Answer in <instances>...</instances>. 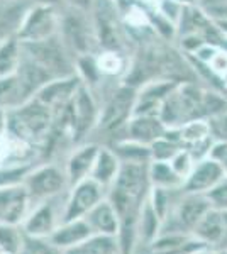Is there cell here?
Returning a JSON list of instances; mask_svg holds the SVG:
<instances>
[{"label": "cell", "instance_id": "cell-1", "mask_svg": "<svg viewBox=\"0 0 227 254\" xmlns=\"http://www.w3.org/2000/svg\"><path fill=\"white\" fill-rule=\"evenodd\" d=\"M53 126H55L53 110L34 97L26 104L9 110V134L7 136L26 142L29 146H34L44 142L51 136Z\"/></svg>", "mask_w": 227, "mask_h": 254}, {"label": "cell", "instance_id": "cell-2", "mask_svg": "<svg viewBox=\"0 0 227 254\" xmlns=\"http://www.w3.org/2000/svg\"><path fill=\"white\" fill-rule=\"evenodd\" d=\"M22 49L55 78L75 75V60L60 34L38 43H22Z\"/></svg>", "mask_w": 227, "mask_h": 254}, {"label": "cell", "instance_id": "cell-3", "mask_svg": "<svg viewBox=\"0 0 227 254\" xmlns=\"http://www.w3.org/2000/svg\"><path fill=\"white\" fill-rule=\"evenodd\" d=\"M24 187H26L32 205L60 196L65 193V190H70L65 168H60L53 163H46L36 168L32 166V170L24 180Z\"/></svg>", "mask_w": 227, "mask_h": 254}, {"label": "cell", "instance_id": "cell-4", "mask_svg": "<svg viewBox=\"0 0 227 254\" xmlns=\"http://www.w3.org/2000/svg\"><path fill=\"white\" fill-rule=\"evenodd\" d=\"M61 17H58L55 5L36 3L24 12L15 34L20 39V43H38V41H44L60 34L58 32Z\"/></svg>", "mask_w": 227, "mask_h": 254}, {"label": "cell", "instance_id": "cell-5", "mask_svg": "<svg viewBox=\"0 0 227 254\" xmlns=\"http://www.w3.org/2000/svg\"><path fill=\"white\" fill-rule=\"evenodd\" d=\"M51 80H55V76L48 69L41 66L39 63H36L31 56H27L22 49V58H20L17 73H15V85L14 92H12L9 110L19 107V105L26 104L27 100L34 98L39 93V90L44 85H48Z\"/></svg>", "mask_w": 227, "mask_h": 254}, {"label": "cell", "instance_id": "cell-6", "mask_svg": "<svg viewBox=\"0 0 227 254\" xmlns=\"http://www.w3.org/2000/svg\"><path fill=\"white\" fill-rule=\"evenodd\" d=\"M63 207L65 200H61V195L32 205L22 222V231L27 237L49 239L58 225L63 222Z\"/></svg>", "mask_w": 227, "mask_h": 254}, {"label": "cell", "instance_id": "cell-7", "mask_svg": "<svg viewBox=\"0 0 227 254\" xmlns=\"http://www.w3.org/2000/svg\"><path fill=\"white\" fill-rule=\"evenodd\" d=\"M107 196V188L93 178H85L76 185L70 187L63 207V222L85 219L92 208Z\"/></svg>", "mask_w": 227, "mask_h": 254}, {"label": "cell", "instance_id": "cell-8", "mask_svg": "<svg viewBox=\"0 0 227 254\" xmlns=\"http://www.w3.org/2000/svg\"><path fill=\"white\" fill-rule=\"evenodd\" d=\"M212 208V200L202 193H190L187 198L178 202L163 224L170 222V231L173 234H192L195 225L205 215V212Z\"/></svg>", "mask_w": 227, "mask_h": 254}, {"label": "cell", "instance_id": "cell-9", "mask_svg": "<svg viewBox=\"0 0 227 254\" xmlns=\"http://www.w3.org/2000/svg\"><path fill=\"white\" fill-rule=\"evenodd\" d=\"M81 14H83V10L72 7V12H67L60 22V36L63 43L67 44L68 51L73 53V58H75V53L76 58L90 55V29Z\"/></svg>", "mask_w": 227, "mask_h": 254}, {"label": "cell", "instance_id": "cell-10", "mask_svg": "<svg viewBox=\"0 0 227 254\" xmlns=\"http://www.w3.org/2000/svg\"><path fill=\"white\" fill-rule=\"evenodd\" d=\"M70 119H72L73 129V141H80L81 137L92 129V126L97 121V109L95 102L88 92V87L81 83L76 90L73 100L68 105Z\"/></svg>", "mask_w": 227, "mask_h": 254}, {"label": "cell", "instance_id": "cell-11", "mask_svg": "<svg viewBox=\"0 0 227 254\" xmlns=\"http://www.w3.org/2000/svg\"><path fill=\"white\" fill-rule=\"evenodd\" d=\"M80 85L81 80L76 73L70 76H61V78H55L48 85H44L36 98L43 102L44 105H48L53 110V114H58L68 107L70 102L75 97L76 90L80 88Z\"/></svg>", "mask_w": 227, "mask_h": 254}, {"label": "cell", "instance_id": "cell-12", "mask_svg": "<svg viewBox=\"0 0 227 254\" xmlns=\"http://www.w3.org/2000/svg\"><path fill=\"white\" fill-rule=\"evenodd\" d=\"M32 203L24 185L0 190V222L22 225Z\"/></svg>", "mask_w": 227, "mask_h": 254}, {"label": "cell", "instance_id": "cell-13", "mask_svg": "<svg viewBox=\"0 0 227 254\" xmlns=\"http://www.w3.org/2000/svg\"><path fill=\"white\" fill-rule=\"evenodd\" d=\"M192 236L199 239L202 244L217 246L222 244L227 239V215L222 208H209L205 215L200 219V222L195 225Z\"/></svg>", "mask_w": 227, "mask_h": 254}, {"label": "cell", "instance_id": "cell-14", "mask_svg": "<svg viewBox=\"0 0 227 254\" xmlns=\"http://www.w3.org/2000/svg\"><path fill=\"white\" fill-rule=\"evenodd\" d=\"M134 102V92L133 88L124 87L115 92V95L110 98L109 104L105 105L104 112L100 114L97 126L100 130H114L119 126L124 124L131 112Z\"/></svg>", "mask_w": 227, "mask_h": 254}, {"label": "cell", "instance_id": "cell-15", "mask_svg": "<svg viewBox=\"0 0 227 254\" xmlns=\"http://www.w3.org/2000/svg\"><path fill=\"white\" fill-rule=\"evenodd\" d=\"M85 220L92 227L93 234L114 237H119L121 234V217L107 196L86 214Z\"/></svg>", "mask_w": 227, "mask_h": 254}, {"label": "cell", "instance_id": "cell-16", "mask_svg": "<svg viewBox=\"0 0 227 254\" xmlns=\"http://www.w3.org/2000/svg\"><path fill=\"white\" fill-rule=\"evenodd\" d=\"M92 236L93 231L88 225V222L85 219H76V220H68V222H61L48 241L55 248L60 249V251H67L70 248L83 244Z\"/></svg>", "mask_w": 227, "mask_h": 254}, {"label": "cell", "instance_id": "cell-17", "mask_svg": "<svg viewBox=\"0 0 227 254\" xmlns=\"http://www.w3.org/2000/svg\"><path fill=\"white\" fill-rule=\"evenodd\" d=\"M98 149L100 147L97 144H83L78 146L76 149H73V153L68 156L67 166H65L70 187L76 185L78 182H81L85 178H90Z\"/></svg>", "mask_w": 227, "mask_h": 254}, {"label": "cell", "instance_id": "cell-18", "mask_svg": "<svg viewBox=\"0 0 227 254\" xmlns=\"http://www.w3.org/2000/svg\"><path fill=\"white\" fill-rule=\"evenodd\" d=\"M221 180H222L221 165L217 161H214V159H210V161H204L190 173L185 188H187L188 193H204V191L214 190Z\"/></svg>", "mask_w": 227, "mask_h": 254}, {"label": "cell", "instance_id": "cell-19", "mask_svg": "<svg viewBox=\"0 0 227 254\" xmlns=\"http://www.w3.org/2000/svg\"><path fill=\"white\" fill-rule=\"evenodd\" d=\"M122 161L115 154V151L107 149V147H100L95 159V165L92 168V175L90 178H93L97 183H100L104 188H110L112 183L117 178L119 171H121Z\"/></svg>", "mask_w": 227, "mask_h": 254}, {"label": "cell", "instance_id": "cell-20", "mask_svg": "<svg viewBox=\"0 0 227 254\" xmlns=\"http://www.w3.org/2000/svg\"><path fill=\"white\" fill-rule=\"evenodd\" d=\"M161 229H163V220L148 198L143 205L141 214H139L138 224H136V241H139L144 246H150L161 234Z\"/></svg>", "mask_w": 227, "mask_h": 254}, {"label": "cell", "instance_id": "cell-21", "mask_svg": "<svg viewBox=\"0 0 227 254\" xmlns=\"http://www.w3.org/2000/svg\"><path fill=\"white\" fill-rule=\"evenodd\" d=\"M20 58H22V43L17 34H10L0 39V78L15 75Z\"/></svg>", "mask_w": 227, "mask_h": 254}, {"label": "cell", "instance_id": "cell-22", "mask_svg": "<svg viewBox=\"0 0 227 254\" xmlns=\"http://www.w3.org/2000/svg\"><path fill=\"white\" fill-rule=\"evenodd\" d=\"M163 134V127L161 122L151 117H139L134 119L129 126V136L133 141L141 142V144H148V142L158 141Z\"/></svg>", "mask_w": 227, "mask_h": 254}, {"label": "cell", "instance_id": "cell-23", "mask_svg": "<svg viewBox=\"0 0 227 254\" xmlns=\"http://www.w3.org/2000/svg\"><path fill=\"white\" fill-rule=\"evenodd\" d=\"M24 243H26V232L22 231V225L0 222V253L20 254Z\"/></svg>", "mask_w": 227, "mask_h": 254}, {"label": "cell", "instance_id": "cell-24", "mask_svg": "<svg viewBox=\"0 0 227 254\" xmlns=\"http://www.w3.org/2000/svg\"><path fill=\"white\" fill-rule=\"evenodd\" d=\"M32 163H9L0 165V190L24 185V180L32 170Z\"/></svg>", "mask_w": 227, "mask_h": 254}, {"label": "cell", "instance_id": "cell-25", "mask_svg": "<svg viewBox=\"0 0 227 254\" xmlns=\"http://www.w3.org/2000/svg\"><path fill=\"white\" fill-rule=\"evenodd\" d=\"M150 182L158 188H171L181 182V176L173 170V166L164 161H154L150 170Z\"/></svg>", "mask_w": 227, "mask_h": 254}, {"label": "cell", "instance_id": "cell-26", "mask_svg": "<svg viewBox=\"0 0 227 254\" xmlns=\"http://www.w3.org/2000/svg\"><path fill=\"white\" fill-rule=\"evenodd\" d=\"M114 151L122 163H141V165H144L151 158L150 147H146L141 142H136V141L121 142V144L115 146Z\"/></svg>", "mask_w": 227, "mask_h": 254}, {"label": "cell", "instance_id": "cell-27", "mask_svg": "<svg viewBox=\"0 0 227 254\" xmlns=\"http://www.w3.org/2000/svg\"><path fill=\"white\" fill-rule=\"evenodd\" d=\"M76 75L80 76L81 83L83 85H92L97 81L98 78V71H100V66L90 55H83L76 58V68H75Z\"/></svg>", "mask_w": 227, "mask_h": 254}, {"label": "cell", "instance_id": "cell-28", "mask_svg": "<svg viewBox=\"0 0 227 254\" xmlns=\"http://www.w3.org/2000/svg\"><path fill=\"white\" fill-rule=\"evenodd\" d=\"M20 254H63V251L55 248L48 239H36V237L26 236V243Z\"/></svg>", "mask_w": 227, "mask_h": 254}, {"label": "cell", "instance_id": "cell-29", "mask_svg": "<svg viewBox=\"0 0 227 254\" xmlns=\"http://www.w3.org/2000/svg\"><path fill=\"white\" fill-rule=\"evenodd\" d=\"M151 156H154L156 161H166V159L176 156V147L173 146V144H170L168 141L158 139V141L152 142Z\"/></svg>", "mask_w": 227, "mask_h": 254}, {"label": "cell", "instance_id": "cell-30", "mask_svg": "<svg viewBox=\"0 0 227 254\" xmlns=\"http://www.w3.org/2000/svg\"><path fill=\"white\" fill-rule=\"evenodd\" d=\"M14 85H15V75L0 78V107L2 109L9 110L12 92H14Z\"/></svg>", "mask_w": 227, "mask_h": 254}, {"label": "cell", "instance_id": "cell-31", "mask_svg": "<svg viewBox=\"0 0 227 254\" xmlns=\"http://www.w3.org/2000/svg\"><path fill=\"white\" fill-rule=\"evenodd\" d=\"M171 166H173V170H175L176 173L183 178V175H187L188 170H190V158L187 156V154H183V153L176 154V156L173 158Z\"/></svg>", "mask_w": 227, "mask_h": 254}, {"label": "cell", "instance_id": "cell-32", "mask_svg": "<svg viewBox=\"0 0 227 254\" xmlns=\"http://www.w3.org/2000/svg\"><path fill=\"white\" fill-rule=\"evenodd\" d=\"M204 134H205V126H202V124H192V126H188L187 129H185L183 137L195 141V139H200L202 136H204Z\"/></svg>", "mask_w": 227, "mask_h": 254}, {"label": "cell", "instance_id": "cell-33", "mask_svg": "<svg viewBox=\"0 0 227 254\" xmlns=\"http://www.w3.org/2000/svg\"><path fill=\"white\" fill-rule=\"evenodd\" d=\"M9 134V110L0 107V139Z\"/></svg>", "mask_w": 227, "mask_h": 254}, {"label": "cell", "instance_id": "cell-34", "mask_svg": "<svg viewBox=\"0 0 227 254\" xmlns=\"http://www.w3.org/2000/svg\"><path fill=\"white\" fill-rule=\"evenodd\" d=\"M224 102L221 100V98H217V97H214V95H209L207 97V100H205V107H207L210 112H219L222 107H224Z\"/></svg>", "mask_w": 227, "mask_h": 254}, {"label": "cell", "instance_id": "cell-35", "mask_svg": "<svg viewBox=\"0 0 227 254\" xmlns=\"http://www.w3.org/2000/svg\"><path fill=\"white\" fill-rule=\"evenodd\" d=\"M70 3H72V7H75V9L86 10L88 7L93 5V0H70Z\"/></svg>", "mask_w": 227, "mask_h": 254}, {"label": "cell", "instance_id": "cell-36", "mask_svg": "<svg viewBox=\"0 0 227 254\" xmlns=\"http://www.w3.org/2000/svg\"><path fill=\"white\" fill-rule=\"evenodd\" d=\"M192 254H219V253L214 251V249L209 248V246H204V248H199L197 251H193Z\"/></svg>", "mask_w": 227, "mask_h": 254}, {"label": "cell", "instance_id": "cell-37", "mask_svg": "<svg viewBox=\"0 0 227 254\" xmlns=\"http://www.w3.org/2000/svg\"><path fill=\"white\" fill-rule=\"evenodd\" d=\"M227 66V60H224V58H217L216 60V68L217 69H224Z\"/></svg>", "mask_w": 227, "mask_h": 254}, {"label": "cell", "instance_id": "cell-38", "mask_svg": "<svg viewBox=\"0 0 227 254\" xmlns=\"http://www.w3.org/2000/svg\"><path fill=\"white\" fill-rule=\"evenodd\" d=\"M38 3H49V5H55L56 0H36Z\"/></svg>", "mask_w": 227, "mask_h": 254}, {"label": "cell", "instance_id": "cell-39", "mask_svg": "<svg viewBox=\"0 0 227 254\" xmlns=\"http://www.w3.org/2000/svg\"><path fill=\"white\" fill-rule=\"evenodd\" d=\"M216 12H219V14H226V15H227V7H222V9H216Z\"/></svg>", "mask_w": 227, "mask_h": 254}, {"label": "cell", "instance_id": "cell-40", "mask_svg": "<svg viewBox=\"0 0 227 254\" xmlns=\"http://www.w3.org/2000/svg\"><path fill=\"white\" fill-rule=\"evenodd\" d=\"M224 132H226V136H227V119L224 121Z\"/></svg>", "mask_w": 227, "mask_h": 254}, {"label": "cell", "instance_id": "cell-41", "mask_svg": "<svg viewBox=\"0 0 227 254\" xmlns=\"http://www.w3.org/2000/svg\"><path fill=\"white\" fill-rule=\"evenodd\" d=\"M219 254H227V249H224V251H219Z\"/></svg>", "mask_w": 227, "mask_h": 254}, {"label": "cell", "instance_id": "cell-42", "mask_svg": "<svg viewBox=\"0 0 227 254\" xmlns=\"http://www.w3.org/2000/svg\"><path fill=\"white\" fill-rule=\"evenodd\" d=\"M222 210H227V203H226V205H224V208H222Z\"/></svg>", "mask_w": 227, "mask_h": 254}, {"label": "cell", "instance_id": "cell-43", "mask_svg": "<svg viewBox=\"0 0 227 254\" xmlns=\"http://www.w3.org/2000/svg\"><path fill=\"white\" fill-rule=\"evenodd\" d=\"M185 2H193V0H185Z\"/></svg>", "mask_w": 227, "mask_h": 254}]
</instances>
